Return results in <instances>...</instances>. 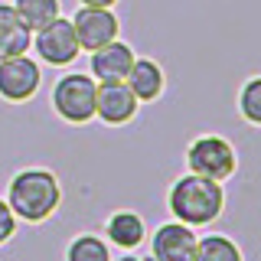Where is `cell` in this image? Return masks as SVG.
Listing matches in <instances>:
<instances>
[{"instance_id": "cell-13", "label": "cell", "mask_w": 261, "mask_h": 261, "mask_svg": "<svg viewBox=\"0 0 261 261\" xmlns=\"http://www.w3.org/2000/svg\"><path fill=\"white\" fill-rule=\"evenodd\" d=\"M13 10H16V16H20L23 23H27L30 33L43 30L46 23H53L56 16H62L59 0H13Z\"/></svg>"}, {"instance_id": "cell-14", "label": "cell", "mask_w": 261, "mask_h": 261, "mask_svg": "<svg viewBox=\"0 0 261 261\" xmlns=\"http://www.w3.org/2000/svg\"><path fill=\"white\" fill-rule=\"evenodd\" d=\"M108 235H111L114 245H121V248H134V245H141V239H144L141 216H134V212H118V216H111Z\"/></svg>"}, {"instance_id": "cell-17", "label": "cell", "mask_w": 261, "mask_h": 261, "mask_svg": "<svg viewBox=\"0 0 261 261\" xmlns=\"http://www.w3.org/2000/svg\"><path fill=\"white\" fill-rule=\"evenodd\" d=\"M69 261H111V255L98 235H79L69 245Z\"/></svg>"}, {"instance_id": "cell-1", "label": "cell", "mask_w": 261, "mask_h": 261, "mask_svg": "<svg viewBox=\"0 0 261 261\" xmlns=\"http://www.w3.org/2000/svg\"><path fill=\"white\" fill-rule=\"evenodd\" d=\"M59 183L49 170H23L13 176L10 193H7V206L13 216L27 219V222H43L59 206Z\"/></svg>"}, {"instance_id": "cell-18", "label": "cell", "mask_w": 261, "mask_h": 261, "mask_svg": "<svg viewBox=\"0 0 261 261\" xmlns=\"http://www.w3.org/2000/svg\"><path fill=\"white\" fill-rule=\"evenodd\" d=\"M13 228H16V216H13V209L0 199V245L13 235Z\"/></svg>"}, {"instance_id": "cell-19", "label": "cell", "mask_w": 261, "mask_h": 261, "mask_svg": "<svg viewBox=\"0 0 261 261\" xmlns=\"http://www.w3.org/2000/svg\"><path fill=\"white\" fill-rule=\"evenodd\" d=\"M82 7H114L118 0H79Z\"/></svg>"}, {"instance_id": "cell-5", "label": "cell", "mask_w": 261, "mask_h": 261, "mask_svg": "<svg viewBox=\"0 0 261 261\" xmlns=\"http://www.w3.org/2000/svg\"><path fill=\"white\" fill-rule=\"evenodd\" d=\"M33 49H36V56L49 65H69L79 59L82 46L75 39V30H72V20H65V16H56L53 23H46L43 30L33 33Z\"/></svg>"}, {"instance_id": "cell-10", "label": "cell", "mask_w": 261, "mask_h": 261, "mask_svg": "<svg viewBox=\"0 0 261 261\" xmlns=\"http://www.w3.org/2000/svg\"><path fill=\"white\" fill-rule=\"evenodd\" d=\"M196 235L183 222H167L153 235V258L157 261H193Z\"/></svg>"}, {"instance_id": "cell-15", "label": "cell", "mask_w": 261, "mask_h": 261, "mask_svg": "<svg viewBox=\"0 0 261 261\" xmlns=\"http://www.w3.org/2000/svg\"><path fill=\"white\" fill-rule=\"evenodd\" d=\"M193 261H242V251L225 235H206L202 242H196Z\"/></svg>"}, {"instance_id": "cell-3", "label": "cell", "mask_w": 261, "mask_h": 261, "mask_svg": "<svg viewBox=\"0 0 261 261\" xmlns=\"http://www.w3.org/2000/svg\"><path fill=\"white\" fill-rule=\"evenodd\" d=\"M95 92L98 82L82 72H69L53 85V108L69 124H85L95 118Z\"/></svg>"}, {"instance_id": "cell-7", "label": "cell", "mask_w": 261, "mask_h": 261, "mask_svg": "<svg viewBox=\"0 0 261 261\" xmlns=\"http://www.w3.org/2000/svg\"><path fill=\"white\" fill-rule=\"evenodd\" d=\"M43 72L39 62H33L27 53L23 56H10V59H0V98L4 101H30L36 95Z\"/></svg>"}, {"instance_id": "cell-12", "label": "cell", "mask_w": 261, "mask_h": 261, "mask_svg": "<svg viewBox=\"0 0 261 261\" xmlns=\"http://www.w3.org/2000/svg\"><path fill=\"white\" fill-rule=\"evenodd\" d=\"M124 82H127L130 92H134L137 101H153L163 92V69L153 59H134Z\"/></svg>"}, {"instance_id": "cell-16", "label": "cell", "mask_w": 261, "mask_h": 261, "mask_svg": "<svg viewBox=\"0 0 261 261\" xmlns=\"http://www.w3.org/2000/svg\"><path fill=\"white\" fill-rule=\"evenodd\" d=\"M239 111H242V118L248 121V124H258L261 127V75L248 79L242 85V92H239Z\"/></svg>"}, {"instance_id": "cell-20", "label": "cell", "mask_w": 261, "mask_h": 261, "mask_svg": "<svg viewBox=\"0 0 261 261\" xmlns=\"http://www.w3.org/2000/svg\"><path fill=\"white\" fill-rule=\"evenodd\" d=\"M121 261H137V258H121Z\"/></svg>"}, {"instance_id": "cell-6", "label": "cell", "mask_w": 261, "mask_h": 261, "mask_svg": "<svg viewBox=\"0 0 261 261\" xmlns=\"http://www.w3.org/2000/svg\"><path fill=\"white\" fill-rule=\"evenodd\" d=\"M72 30H75V39L85 53H95L105 43L118 39V16H114L111 7H79L75 16H72Z\"/></svg>"}, {"instance_id": "cell-8", "label": "cell", "mask_w": 261, "mask_h": 261, "mask_svg": "<svg viewBox=\"0 0 261 261\" xmlns=\"http://www.w3.org/2000/svg\"><path fill=\"white\" fill-rule=\"evenodd\" d=\"M137 98L127 88V82H98L95 92V118L105 124H127L137 114Z\"/></svg>"}, {"instance_id": "cell-9", "label": "cell", "mask_w": 261, "mask_h": 261, "mask_svg": "<svg viewBox=\"0 0 261 261\" xmlns=\"http://www.w3.org/2000/svg\"><path fill=\"white\" fill-rule=\"evenodd\" d=\"M134 49L127 43H118V39H111V43H105L101 49H95L92 59H88V69H92V79L98 82H124L130 65H134Z\"/></svg>"}, {"instance_id": "cell-2", "label": "cell", "mask_w": 261, "mask_h": 261, "mask_svg": "<svg viewBox=\"0 0 261 261\" xmlns=\"http://www.w3.org/2000/svg\"><path fill=\"white\" fill-rule=\"evenodd\" d=\"M170 212L183 225H206L222 212V186L206 176H179L170 190Z\"/></svg>"}, {"instance_id": "cell-11", "label": "cell", "mask_w": 261, "mask_h": 261, "mask_svg": "<svg viewBox=\"0 0 261 261\" xmlns=\"http://www.w3.org/2000/svg\"><path fill=\"white\" fill-rule=\"evenodd\" d=\"M30 43H33V33L16 16L13 4H0V59L23 56L30 49Z\"/></svg>"}, {"instance_id": "cell-4", "label": "cell", "mask_w": 261, "mask_h": 261, "mask_svg": "<svg viewBox=\"0 0 261 261\" xmlns=\"http://www.w3.org/2000/svg\"><path fill=\"white\" fill-rule=\"evenodd\" d=\"M186 163H190V173L196 176H206V179H228L235 173V150L225 137L206 134V137H196L186 150Z\"/></svg>"}]
</instances>
